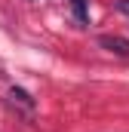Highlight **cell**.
<instances>
[{
  "label": "cell",
  "instance_id": "obj_3",
  "mask_svg": "<svg viewBox=\"0 0 129 132\" xmlns=\"http://www.w3.org/2000/svg\"><path fill=\"white\" fill-rule=\"evenodd\" d=\"M71 6H74V15H77V22H80V25H86V22H89V12H86V0H71Z\"/></svg>",
  "mask_w": 129,
  "mask_h": 132
},
{
  "label": "cell",
  "instance_id": "obj_1",
  "mask_svg": "<svg viewBox=\"0 0 129 132\" xmlns=\"http://www.w3.org/2000/svg\"><path fill=\"white\" fill-rule=\"evenodd\" d=\"M98 46L108 49V52H114V55H120V59H129V40L120 37V34H101Z\"/></svg>",
  "mask_w": 129,
  "mask_h": 132
},
{
  "label": "cell",
  "instance_id": "obj_4",
  "mask_svg": "<svg viewBox=\"0 0 129 132\" xmlns=\"http://www.w3.org/2000/svg\"><path fill=\"white\" fill-rule=\"evenodd\" d=\"M117 9H120L123 15H129V0H117Z\"/></svg>",
  "mask_w": 129,
  "mask_h": 132
},
{
  "label": "cell",
  "instance_id": "obj_2",
  "mask_svg": "<svg viewBox=\"0 0 129 132\" xmlns=\"http://www.w3.org/2000/svg\"><path fill=\"white\" fill-rule=\"evenodd\" d=\"M6 98H9V104H12V108H19V111H22V114H28V117H31L34 108H37V104H34V98L25 92V89H19V86H12Z\"/></svg>",
  "mask_w": 129,
  "mask_h": 132
}]
</instances>
